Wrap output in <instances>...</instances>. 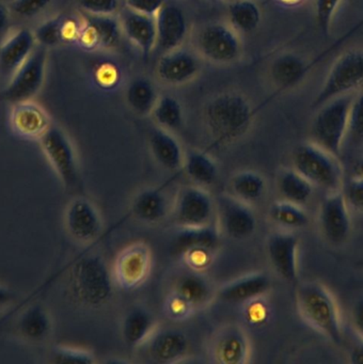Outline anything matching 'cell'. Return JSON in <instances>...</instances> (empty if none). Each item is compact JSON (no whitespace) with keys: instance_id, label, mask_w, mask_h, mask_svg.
Returning <instances> with one entry per match:
<instances>
[{"instance_id":"obj_1","label":"cell","mask_w":363,"mask_h":364,"mask_svg":"<svg viewBox=\"0 0 363 364\" xmlns=\"http://www.w3.org/2000/svg\"><path fill=\"white\" fill-rule=\"evenodd\" d=\"M68 291L73 299L89 309H100L112 297L115 281L111 268L100 255L78 257L70 266L68 277Z\"/></svg>"},{"instance_id":"obj_2","label":"cell","mask_w":363,"mask_h":364,"mask_svg":"<svg viewBox=\"0 0 363 364\" xmlns=\"http://www.w3.org/2000/svg\"><path fill=\"white\" fill-rule=\"evenodd\" d=\"M253 117L251 104L237 92L218 95L204 110L207 129L215 144L220 146L241 139L251 127Z\"/></svg>"},{"instance_id":"obj_3","label":"cell","mask_w":363,"mask_h":364,"mask_svg":"<svg viewBox=\"0 0 363 364\" xmlns=\"http://www.w3.org/2000/svg\"><path fill=\"white\" fill-rule=\"evenodd\" d=\"M297 310L301 318L333 343H341L342 321L332 294L320 283L301 284L296 291Z\"/></svg>"},{"instance_id":"obj_4","label":"cell","mask_w":363,"mask_h":364,"mask_svg":"<svg viewBox=\"0 0 363 364\" xmlns=\"http://www.w3.org/2000/svg\"><path fill=\"white\" fill-rule=\"evenodd\" d=\"M293 168L314 187L328 193L340 191L343 184V169L337 156L314 142L295 149Z\"/></svg>"},{"instance_id":"obj_5","label":"cell","mask_w":363,"mask_h":364,"mask_svg":"<svg viewBox=\"0 0 363 364\" xmlns=\"http://www.w3.org/2000/svg\"><path fill=\"white\" fill-rule=\"evenodd\" d=\"M354 95V93H348L327 102L317 108L318 112L314 118L312 125L314 144L335 156L340 154L345 144Z\"/></svg>"},{"instance_id":"obj_6","label":"cell","mask_w":363,"mask_h":364,"mask_svg":"<svg viewBox=\"0 0 363 364\" xmlns=\"http://www.w3.org/2000/svg\"><path fill=\"white\" fill-rule=\"evenodd\" d=\"M362 87L363 50H349L331 65L324 84L312 102V108L317 109L327 102L354 93Z\"/></svg>"},{"instance_id":"obj_7","label":"cell","mask_w":363,"mask_h":364,"mask_svg":"<svg viewBox=\"0 0 363 364\" xmlns=\"http://www.w3.org/2000/svg\"><path fill=\"white\" fill-rule=\"evenodd\" d=\"M38 142L45 159L64 188L68 191L77 188L80 183L78 157L65 132L51 124Z\"/></svg>"},{"instance_id":"obj_8","label":"cell","mask_w":363,"mask_h":364,"mask_svg":"<svg viewBox=\"0 0 363 364\" xmlns=\"http://www.w3.org/2000/svg\"><path fill=\"white\" fill-rule=\"evenodd\" d=\"M177 228H200L216 223V201L204 187H182L171 205Z\"/></svg>"},{"instance_id":"obj_9","label":"cell","mask_w":363,"mask_h":364,"mask_svg":"<svg viewBox=\"0 0 363 364\" xmlns=\"http://www.w3.org/2000/svg\"><path fill=\"white\" fill-rule=\"evenodd\" d=\"M152 265L153 255L145 242L128 245L117 253L111 267L115 287L124 291L139 289L149 279Z\"/></svg>"},{"instance_id":"obj_10","label":"cell","mask_w":363,"mask_h":364,"mask_svg":"<svg viewBox=\"0 0 363 364\" xmlns=\"http://www.w3.org/2000/svg\"><path fill=\"white\" fill-rule=\"evenodd\" d=\"M46 65L47 48L38 44L0 92V100L12 104L31 101L42 88Z\"/></svg>"},{"instance_id":"obj_11","label":"cell","mask_w":363,"mask_h":364,"mask_svg":"<svg viewBox=\"0 0 363 364\" xmlns=\"http://www.w3.org/2000/svg\"><path fill=\"white\" fill-rule=\"evenodd\" d=\"M216 225L221 235L245 240L253 235L258 220L250 204L231 193H222L216 201Z\"/></svg>"},{"instance_id":"obj_12","label":"cell","mask_w":363,"mask_h":364,"mask_svg":"<svg viewBox=\"0 0 363 364\" xmlns=\"http://www.w3.org/2000/svg\"><path fill=\"white\" fill-rule=\"evenodd\" d=\"M200 54L217 65H228L241 56V43L236 31L223 23H211L201 29L196 39Z\"/></svg>"},{"instance_id":"obj_13","label":"cell","mask_w":363,"mask_h":364,"mask_svg":"<svg viewBox=\"0 0 363 364\" xmlns=\"http://www.w3.org/2000/svg\"><path fill=\"white\" fill-rule=\"evenodd\" d=\"M64 228L70 237L81 245L95 242L102 232L100 210L91 200L76 197L66 205L63 216Z\"/></svg>"},{"instance_id":"obj_14","label":"cell","mask_w":363,"mask_h":364,"mask_svg":"<svg viewBox=\"0 0 363 364\" xmlns=\"http://www.w3.org/2000/svg\"><path fill=\"white\" fill-rule=\"evenodd\" d=\"M252 346L248 332L238 323H226L214 333L209 355L218 364H247Z\"/></svg>"},{"instance_id":"obj_15","label":"cell","mask_w":363,"mask_h":364,"mask_svg":"<svg viewBox=\"0 0 363 364\" xmlns=\"http://www.w3.org/2000/svg\"><path fill=\"white\" fill-rule=\"evenodd\" d=\"M266 255L275 274L288 283L296 282L299 274V240L288 231H277L267 238Z\"/></svg>"},{"instance_id":"obj_16","label":"cell","mask_w":363,"mask_h":364,"mask_svg":"<svg viewBox=\"0 0 363 364\" xmlns=\"http://www.w3.org/2000/svg\"><path fill=\"white\" fill-rule=\"evenodd\" d=\"M349 205L341 191L330 193L320 210V227L325 238L330 244L341 245L350 232Z\"/></svg>"},{"instance_id":"obj_17","label":"cell","mask_w":363,"mask_h":364,"mask_svg":"<svg viewBox=\"0 0 363 364\" xmlns=\"http://www.w3.org/2000/svg\"><path fill=\"white\" fill-rule=\"evenodd\" d=\"M156 50L162 54L181 48L188 35L185 12L177 4L167 1L155 16Z\"/></svg>"},{"instance_id":"obj_18","label":"cell","mask_w":363,"mask_h":364,"mask_svg":"<svg viewBox=\"0 0 363 364\" xmlns=\"http://www.w3.org/2000/svg\"><path fill=\"white\" fill-rule=\"evenodd\" d=\"M122 27L115 16H92L85 14L77 43L85 50H110L121 41Z\"/></svg>"},{"instance_id":"obj_19","label":"cell","mask_w":363,"mask_h":364,"mask_svg":"<svg viewBox=\"0 0 363 364\" xmlns=\"http://www.w3.org/2000/svg\"><path fill=\"white\" fill-rule=\"evenodd\" d=\"M201 65L198 57L185 48L164 53L156 65L158 80L169 86H179L194 80Z\"/></svg>"},{"instance_id":"obj_20","label":"cell","mask_w":363,"mask_h":364,"mask_svg":"<svg viewBox=\"0 0 363 364\" xmlns=\"http://www.w3.org/2000/svg\"><path fill=\"white\" fill-rule=\"evenodd\" d=\"M9 122L15 135L38 141L53 124L46 110L31 101L13 104Z\"/></svg>"},{"instance_id":"obj_21","label":"cell","mask_w":363,"mask_h":364,"mask_svg":"<svg viewBox=\"0 0 363 364\" xmlns=\"http://www.w3.org/2000/svg\"><path fill=\"white\" fill-rule=\"evenodd\" d=\"M271 287L268 274L252 272L222 284L216 291V298L233 304H245L256 298L264 297Z\"/></svg>"},{"instance_id":"obj_22","label":"cell","mask_w":363,"mask_h":364,"mask_svg":"<svg viewBox=\"0 0 363 364\" xmlns=\"http://www.w3.org/2000/svg\"><path fill=\"white\" fill-rule=\"evenodd\" d=\"M216 291L217 289L205 272L188 269L187 272L177 279L171 293L179 296L196 313L213 302L216 298Z\"/></svg>"},{"instance_id":"obj_23","label":"cell","mask_w":363,"mask_h":364,"mask_svg":"<svg viewBox=\"0 0 363 364\" xmlns=\"http://www.w3.org/2000/svg\"><path fill=\"white\" fill-rule=\"evenodd\" d=\"M123 35L140 50L145 60L156 50L155 16H144L126 8L119 18Z\"/></svg>"},{"instance_id":"obj_24","label":"cell","mask_w":363,"mask_h":364,"mask_svg":"<svg viewBox=\"0 0 363 364\" xmlns=\"http://www.w3.org/2000/svg\"><path fill=\"white\" fill-rule=\"evenodd\" d=\"M145 347L153 361L160 364H175L187 357L189 341L179 330L158 329Z\"/></svg>"},{"instance_id":"obj_25","label":"cell","mask_w":363,"mask_h":364,"mask_svg":"<svg viewBox=\"0 0 363 364\" xmlns=\"http://www.w3.org/2000/svg\"><path fill=\"white\" fill-rule=\"evenodd\" d=\"M33 33L21 29L0 44V75L12 77L25 63L36 46Z\"/></svg>"},{"instance_id":"obj_26","label":"cell","mask_w":363,"mask_h":364,"mask_svg":"<svg viewBox=\"0 0 363 364\" xmlns=\"http://www.w3.org/2000/svg\"><path fill=\"white\" fill-rule=\"evenodd\" d=\"M159 329V323L153 314L143 308H134L126 313L122 321L121 334L130 348L145 346Z\"/></svg>"},{"instance_id":"obj_27","label":"cell","mask_w":363,"mask_h":364,"mask_svg":"<svg viewBox=\"0 0 363 364\" xmlns=\"http://www.w3.org/2000/svg\"><path fill=\"white\" fill-rule=\"evenodd\" d=\"M149 148L158 165L168 171H177L183 167V148L172 132L155 127L149 134Z\"/></svg>"},{"instance_id":"obj_28","label":"cell","mask_w":363,"mask_h":364,"mask_svg":"<svg viewBox=\"0 0 363 364\" xmlns=\"http://www.w3.org/2000/svg\"><path fill=\"white\" fill-rule=\"evenodd\" d=\"M130 210L141 223L157 225L171 212V206L169 205L168 197L162 189L147 187L135 196Z\"/></svg>"},{"instance_id":"obj_29","label":"cell","mask_w":363,"mask_h":364,"mask_svg":"<svg viewBox=\"0 0 363 364\" xmlns=\"http://www.w3.org/2000/svg\"><path fill=\"white\" fill-rule=\"evenodd\" d=\"M313 65L294 53H284L271 63V80L279 91L288 90L307 75Z\"/></svg>"},{"instance_id":"obj_30","label":"cell","mask_w":363,"mask_h":364,"mask_svg":"<svg viewBox=\"0 0 363 364\" xmlns=\"http://www.w3.org/2000/svg\"><path fill=\"white\" fill-rule=\"evenodd\" d=\"M17 328L25 340L31 343H42L49 338L53 331V321L44 306L34 304L23 311L19 317Z\"/></svg>"},{"instance_id":"obj_31","label":"cell","mask_w":363,"mask_h":364,"mask_svg":"<svg viewBox=\"0 0 363 364\" xmlns=\"http://www.w3.org/2000/svg\"><path fill=\"white\" fill-rule=\"evenodd\" d=\"M182 169L194 184L204 188L215 184L219 176L217 161L209 153L201 150L185 153Z\"/></svg>"},{"instance_id":"obj_32","label":"cell","mask_w":363,"mask_h":364,"mask_svg":"<svg viewBox=\"0 0 363 364\" xmlns=\"http://www.w3.org/2000/svg\"><path fill=\"white\" fill-rule=\"evenodd\" d=\"M221 233L217 225L200 228H177L172 240V251L175 255L182 251L194 247H207L218 250Z\"/></svg>"},{"instance_id":"obj_33","label":"cell","mask_w":363,"mask_h":364,"mask_svg":"<svg viewBox=\"0 0 363 364\" xmlns=\"http://www.w3.org/2000/svg\"><path fill=\"white\" fill-rule=\"evenodd\" d=\"M130 109L139 116H149L157 103L159 95L151 80L137 77L128 84L125 93Z\"/></svg>"},{"instance_id":"obj_34","label":"cell","mask_w":363,"mask_h":364,"mask_svg":"<svg viewBox=\"0 0 363 364\" xmlns=\"http://www.w3.org/2000/svg\"><path fill=\"white\" fill-rule=\"evenodd\" d=\"M231 195L252 205L260 201L266 193L264 176L253 170L237 172L231 178Z\"/></svg>"},{"instance_id":"obj_35","label":"cell","mask_w":363,"mask_h":364,"mask_svg":"<svg viewBox=\"0 0 363 364\" xmlns=\"http://www.w3.org/2000/svg\"><path fill=\"white\" fill-rule=\"evenodd\" d=\"M278 191L282 200L302 206L313 193V185L294 168L280 171L277 181Z\"/></svg>"},{"instance_id":"obj_36","label":"cell","mask_w":363,"mask_h":364,"mask_svg":"<svg viewBox=\"0 0 363 364\" xmlns=\"http://www.w3.org/2000/svg\"><path fill=\"white\" fill-rule=\"evenodd\" d=\"M228 18L235 31L250 33L258 29L262 14L253 0H233L228 6Z\"/></svg>"},{"instance_id":"obj_37","label":"cell","mask_w":363,"mask_h":364,"mask_svg":"<svg viewBox=\"0 0 363 364\" xmlns=\"http://www.w3.org/2000/svg\"><path fill=\"white\" fill-rule=\"evenodd\" d=\"M151 116L160 129L175 132L181 129L184 122L183 106L179 100L171 95L159 97Z\"/></svg>"},{"instance_id":"obj_38","label":"cell","mask_w":363,"mask_h":364,"mask_svg":"<svg viewBox=\"0 0 363 364\" xmlns=\"http://www.w3.org/2000/svg\"><path fill=\"white\" fill-rule=\"evenodd\" d=\"M269 218L283 229H299L307 225L309 218L302 206L285 200H279L269 208Z\"/></svg>"},{"instance_id":"obj_39","label":"cell","mask_w":363,"mask_h":364,"mask_svg":"<svg viewBox=\"0 0 363 364\" xmlns=\"http://www.w3.org/2000/svg\"><path fill=\"white\" fill-rule=\"evenodd\" d=\"M217 250L207 248V247H194V248L185 249L177 255L184 265L189 270L194 272H205L215 259Z\"/></svg>"},{"instance_id":"obj_40","label":"cell","mask_w":363,"mask_h":364,"mask_svg":"<svg viewBox=\"0 0 363 364\" xmlns=\"http://www.w3.org/2000/svg\"><path fill=\"white\" fill-rule=\"evenodd\" d=\"M49 361L55 364H93L96 362V358L88 349L60 345L51 350Z\"/></svg>"},{"instance_id":"obj_41","label":"cell","mask_w":363,"mask_h":364,"mask_svg":"<svg viewBox=\"0 0 363 364\" xmlns=\"http://www.w3.org/2000/svg\"><path fill=\"white\" fill-rule=\"evenodd\" d=\"M345 142L354 146H363V92L354 95L352 101Z\"/></svg>"},{"instance_id":"obj_42","label":"cell","mask_w":363,"mask_h":364,"mask_svg":"<svg viewBox=\"0 0 363 364\" xmlns=\"http://www.w3.org/2000/svg\"><path fill=\"white\" fill-rule=\"evenodd\" d=\"M62 20H63V16H56V18L42 23L36 29L33 35L38 46H42L47 48L62 44Z\"/></svg>"},{"instance_id":"obj_43","label":"cell","mask_w":363,"mask_h":364,"mask_svg":"<svg viewBox=\"0 0 363 364\" xmlns=\"http://www.w3.org/2000/svg\"><path fill=\"white\" fill-rule=\"evenodd\" d=\"M342 0H316L315 18L318 29L325 38L330 33L333 18L341 5Z\"/></svg>"},{"instance_id":"obj_44","label":"cell","mask_w":363,"mask_h":364,"mask_svg":"<svg viewBox=\"0 0 363 364\" xmlns=\"http://www.w3.org/2000/svg\"><path fill=\"white\" fill-rule=\"evenodd\" d=\"M51 3V0H12L9 8L17 16L30 18L44 11Z\"/></svg>"},{"instance_id":"obj_45","label":"cell","mask_w":363,"mask_h":364,"mask_svg":"<svg viewBox=\"0 0 363 364\" xmlns=\"http://www.w3.org/2000/svg\"><path fill=\"white\" fill-rule=\"evenodd\" d=\"M164 312L173 321H182L190 318L192 315L196 314L194 311L182 300L179 296L173 293H169L164 300Z\"/></svg>"},{"instance_id":"obj_46","label":"cell","mask_w":363,"mask_h":364,"mask_svg":"<svg viewBox=\"0 0 363 364\" xmlns=\"http://www.w3.org/2000/svg\"><path fill=\"white\" fill-rule=\"evenodd\" d=\"M79 7L92 16H115L120 8V0H78Z\"/></svg>"},{"instance_id":"obj_47","label":"cell","mask_w":363,"mask_h":364,"mask_svg":"<svg viewBox=\"0 0 363 364\" xmlns=\"http://www.w3.org/2000/svg\"><path fill=\"white\" fill-rule=\"evenodd\" d=\"M245 306V317L251 325H261L266 321L268 317V306L264 301V297L256 298L243 304Z\"/></svg>"},{"instance_id":"obj_48","label":"cell","mask_w":363,"mask_h":364,"mask_svg":"<svg viewBox=\"0 0 363 364\" xmlns=\"http://www.w3.org/2000/svg\"><path fill=\"white\" fill-rule=\"evenodd\" d=\"M344 196L348 205L363 213V178L358 176L352 178L346 186Z\"/></svg>"},{"instance_id":"obj_49","label":"cell","mask_w":363,"mask_h":364,"mask_svg":"<svg viewBox=\"0 0 363 364\" xmlns=\"http://www.w3.org/2000/svg\"><path fill=\"white\" fill-rule=\"evenodd\" d=\"M168 0H125L126 7L144 16H155Z\"/></svg>"},{"instance_id":"obj_50","label":"cell","mask_w":363,"mask_h":364,"mask_svg":"<svg viewBox=\"0 0 363 364\" xmlns=\"http://www.w3.org/2000/svg\"><path fill=\"white\" fill-rule=\"evenodd\" d=\"M96 84L102 88H110L117 84L119 80V72L111 63H102L94 72Z\"/></svg>"},{"instance_id":"obj_51","label":"cell","mask_w":363,"mask_h":364,"mask_svg":"<svg viewBox=\"0 0 363 364\" xmlns=\"http://www.w3.org/2000/svg\"><path fill=\"white\" fill-rule=\"evenodd\" d=\"M81 27H83V23L79 22L76 18H64L63 16L61 26L62 43L77 42Z\"/></svg>"},{"instance_id":"obj_52","label":"cell","mask_w":363,"mask_h":364,"mask_svg":"<svg viewBox=\"0 0 363 364\" xmlns=\"http://www.w3.org/2000/svg\"><path fill=\"white\" fill-rule=\"evenodd\" d=\"M352 323L363 340V299L359 300L352 309Z\"/></svg>"},{"instance_id":"obj_53","label":"cell","mask_w":363,"mask_h":364,"mask_svg":"<svg viewBox=\"0 0 363 364\" xmlns=\"http://www.w3.org/2000/svg\"><path fill=\"white\" fill-rule=\"evenodd\" d=\"M9 29V12L4 6L0 4V44L6 39Z\"/></svg>"},{"instance_id":"obj_54","label":"cell","mask_w":363,"mask_h":364,"mask_svg":"<svg viewBox=\"0 0 363 364\" xmlns=\"http://www.w3.org/2000/svg\"><path fill=\"white\" fill-rule=\"evenodd\" d=\"M14 298V293L9 287L0 285V310L9 306Z\"/></svg>"},{"instance_id":"obj_55","label":"cell","mask_w":363,"mask_h":364,"mask_svg":"<svg viewBox=\"0 0 363 364\" xmlns=\"http://www.w3.org/2000/svg\"><path fill=\"white\" fill-rule=\"evenodd\" d=\"M350 362L354 364H363V340L350 351Z\"/></svg>"},{"instance_id":"obj_56","label":"cell","mask_w":363,"mask_h":364,"mask_svg":"<svg viewBox=\"0 0 363 364\" xmlns=\"http://www.w3.org/2000/svg\"><path fill=\"white\" fill-rule=\"evenodd\" d=\"M275 1L285 6V7H295V6H298L303 3V0H275Z\"/></svg>"},{"instance_id":"obj_57","label":"cell","mask_w":363,"mask_h":364,"mask_svg":"<svg viewBox=\"0 0 363 364\" xmlns=\"http://www.w3.org/2000/svg\"><path fill=\"white\" fill-rule=\"evenodd\" d=\"M357 176H361L363 178V159L359 161L358 165H357L356 168Z\"/></svg>"}]
</instances>
